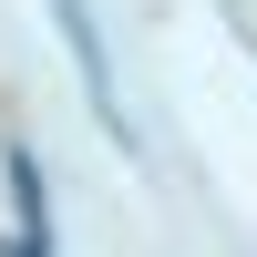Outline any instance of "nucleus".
<instances>
[{
	"mask_svg": "<svg viewBox=\"0 0 257 257\" xmlns=\"http://www.w3.org/2000/svg\"><path fill=\"white\" fill-rule=\"evenodd\" d=\"M52 21H62V41H72V62H82L93 113H103V123H123V103H113V62H103V31H93V0H52Z\"/></svg>",
	"mask_w": 257,
	"mask_h": 257,
	"instance_id": "nucleus-1",
	"label": "nucleus"
},
{
	"mask_svg": "<svg viewBox=\"0 0 257 257\" xmlns=\"http://www.w3.org/2000/svg\"><path fill=\"white\" fill-rule=\"evenodd\" d=\"M0 165H11V196H21V257H52V216H41V165H31V144H0Z\"/></svg>",
	"mask_w": 257,
	"mask_h": 257,
	"instance_id": "nucleus-2",
	"label": "nucleus"
}]
</instances>
